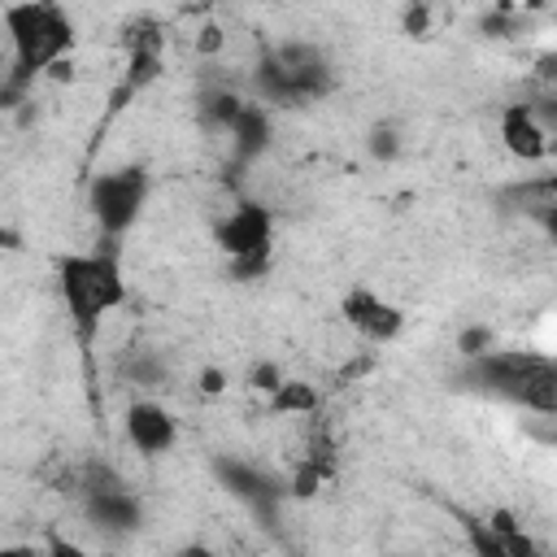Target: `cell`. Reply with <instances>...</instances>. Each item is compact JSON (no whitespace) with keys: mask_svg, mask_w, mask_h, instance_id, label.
I'll list each match as a JSON object with an SVG mask.
<instances>
[{"mask_svg":"<svg viewBox=\"0 0 557 557\" xmlns=\"http://www.w3.org/2000/svg\"><path fill=\"white\" fill-rule=\"evenodd\" d=\"M0 26L9 39V91H26L35 78L52 74L61 61H70V52L78 44L74 17L48 0L4 4Z\"/></svg>","mask_w":557,"mask_h":557,"instance_id":"1","label":"cell"},{"mask_svg":"<svg viewBox=\"0 0 557 557\" xmlns=\"http://www.w3.org/2000/svg\"><path fill=\"white\" fill-rule=\"evenodd\" d=\"M57 287H61L70 326L83 339H91L100 322L126 305V278L113 252H65L57 261Z\"/></svg>","mask_w":557,"mask_h":557,"instance_id":"2","label":"cell"},{"mask_svg":"<svg viewBox=\"0 0 557 557\" xmlns=\"http://www.w3.org/2000/svg\"><path fill=\"white\" fill-rule=\"evenodd\" d=\"M470 366H474V374H479L492 392L518 400L522 409H535V413H544V418L557 409V366H553L548 352L492 348V352L474 357Z\"/></svg>","mask_w":557,"mask_h":557,"instance_id":"3","label":"cell"},{"mask_svg":"<svg viewBox=\"0 0 557 557\" xmlns=\"http://www.w3.org/2000/svg\"><path fill=\"white\" fill-rule=\"evenodd\" d=\"M144 205H148V170L144 165L104 170V174H96V183L87 191V209L109 239H122L139 222Z\"/></svg>","mask_w":557,"mask_h":557,"instance_id":"4","label":"cell"},{"mask_svg":"<svg viewBox=\"0 0 557 557\" xmlns=\"http://www.w3.org/2000/svg\"><path fill=\"white\" fill-rule=\"evenodd\" d=\"M213 244L231 257L235 274L265 270L274 248V213L261 200H239L235 209H226V218H218Z\"/></svg>","mask_w":557,"mask_h":557,"instance_id":"5","label":"cell"},{"mask_svg":"<svg viewBox=\"0 0 557 557\" xmlns=\"http://www.w3.org/2000/svg\"><path fill=\"white\" fill-rule=\"evenodd\" d=\"M339 318L361 344H379V348L400 339V331H405V309L370 287H348L339 300Z\"/></svg>","mask_w":557,"mask_h":557,"instance_id":"6","label":"cell"},{"mask_svg":"<svg viewBox=\"0 0 557 557\" xmlns=\"http://www.w3.org/2000/svg\"><path fill=\"white\" fill-rule=\"evenodd\" d=\"M466 535L474 557H548V548L509 509H492L487 518H466Z\"/></svg>","mask_w":557,"mask_h":557,"instance_id":"7","label":"cell"},{"mask_svg":"<svg viewBox=\"0 0 557 557\" xmlns=\"http://www.w3.org/2000/svg\"><path fill=\"white\" fill-rule=\"evenodd\" d=\"M122 431H126V444L139 457H165L178 444V418L161 400H152V396H139V400L126 405Z\"/></svg>","mask_w":557,"mask_h":557,"instance_id":"8","label":"cell"},{"mask_svg":"<svg viewBox=\"0 0 557 557\" xmlns=\"http://www.w3.org/2000/svg\"><path fill=\"white\" fill-rule=\"evenodd\" d=\"M83 509H87V522H91L104 540H126V535H135V531L144 527V505H139V496L126 492V487H117V483H91Z\"/></svg>","mask_w":557,"mask_h":557,"instance_id":"9","label":"cell"},{"mask_svg":"<svg viewBox=\"0 0 557 557\" xmlns=\"http://www.w3.org/2000/svg\"><path fill=\"white\" fill-rule=\"evenodd\" d=\"M500 144L513 161H527V165L553 157V131L540 122L535 104H522V100L500 109Z\"/></svg>","mask_w":557,"mask_h":557,"instance_id":"10","label":"cell"},{"mask_svg":"<svg viewBox=\"0 0 557 557\" xmlns=\"http://www.w3.org/2000/svg\"><path fill=\"white\" fill-rule=\"evenodd\" d=\"M226 131H231V139L239 144V152L252 157V152H261V148L270 144V109L257 104V100H244V109L235 113V122H231Z\"/></svg>","mask_w":557,"mask_h":557,"instance_id":"11","label":"cell"},{"mask_svg":"<svg viewBox=\"0 0 557 557\" xmlns=\"http://www.w3.org/2000/svg\"><path fill=\"white\" fill-rule=\"evenodd\" d=\"M270 409L278 418H313L318 413V392L313 383L305 379H283L274 392H270Z\"/></svg>","mask_w":557,"mask_h":557,"instance_id":"12","label":"cell"},{"mask_svg":"<svg viewBox=\"0 0 557 557\" xmlns=\"http://www.w3.org/2000/svg\"><path fill=\"white\" fill-rule=\"evenodd\" d=\"M457 352L461 357H483V352H492V331L487 326H470V331H461V339H457Z\"/></svg>","mask_w":557,"mask_h":557,"instance_id":"13","label":"cell"},{"mask_svg":"<svg viewBox=\"0 0 557 557\" xmlns=\"http://www.w3.org/2000/svg\"><path fill=\"white\" fill-rule=\"evenodd\" d=\"M44 557H96V553H91V548H83V544H78V540H70V535H48Z\"/></svg>","mask_w":557,"mask_h":557,"instance_id":"14","label":"cell"},{"mask_svg":"<svg viewBox=\"0 0 557 557\" xmlns=\"http://www.w3.org/2000/svg\"><path fill=\"white\" fill-rule=\"evenodd\" d=\"M283 383V370L274 366V361H261L257 370H252V387H261V392H274Z\"/></svg>","mask_w":557,"mask_h":557,"instance_id":"15","label":"cell"},{"mask_svg":"<svg viewBox=\"0 0 557 557\" xmlns=\"http://www.w3.org/2000/svg\"><path fill=\"white\" fill-rule=\"evenodd\" d=\"M222 44H226V35H222V26H213V22H205V26H200V39H196V48H200V52H222Z\"/></svg>","mask_w":557,"mask_h":557,"instance_id":"16","label":"cell"},{"mask_svg":"<svg viewBox=\"0 0 557 557\" xmlns=\"http://www.w3.org/2000/svg\"><path fill=\"white\" fill-rule=\"evenodd\" d=\"M426 26H431V9H426V4L405 9V30H409V35H426Z\"/></svg>","mask_w":557,"mask_h":557,"instance_id":"17","label":"cell"},{"mask_svg":"<svg viewBox=\"0 0 557 557\" xmlns=\"http://www.w3.org/2000/svg\"><path fill=\"white\" fill-rule=\"evenodd\" d=\"M200 392H209V396L226 392V374H222L218 366H205V370H200Z\"/></svg>","mask_w":557,"mask_h":557,"instance_id":"18","label":"cell"},{"mask_svg":"<svg viewBox=\"0 0 557 557\" xmlns=\"http://www.w3.org/2000/svg\"><path fill=\"white\" fill-rule=\"evenodd\" d=\"M174 557H222V553L213 544H205V540H187V544L174 548Z\"/></svg>","mask_w":557,"mask_h":557,"instance_id":"19","label":"cell"},{"mask_svg":"<svg viewBox=\"0 0 557 557\" xmlns=\"http://www.w3.org/2000/svg\"><path fill=\"white\" fill-rule=\"evenodd\" d=\"M370 148H374L379 157H392V152H396V131H383V126H379V131L370 135Z\"/></svg>","mask_w":557,"mask_h":557,"instance_id":"20","label":"cell"},{"mask_svg":"<svg viewBox=\"0 0 557 557\" xmlns=\"http://www.w3.org/2000/svg\"><path fill=\"white\" fill-rule=\"evenodd\" d=\"M0 557H39V553H35L30 544H4V548H0Z\"/></svg>","mask_w":557,"mask_h":557,"instance_id":"21","label":"cell"},{"mask_svg":"<svg viewBox=\"0 0 557 557\" xmlns=\"http://www.w3.org/2000/svg\"><path fill=\"white\" fill-rule=\"evenodd\" d=\"M257 557H274V553H257Z\"/></svg>","mask_w":557,"mask_h":557,"instance_id":"22","label":"cell"}]
</instances>
